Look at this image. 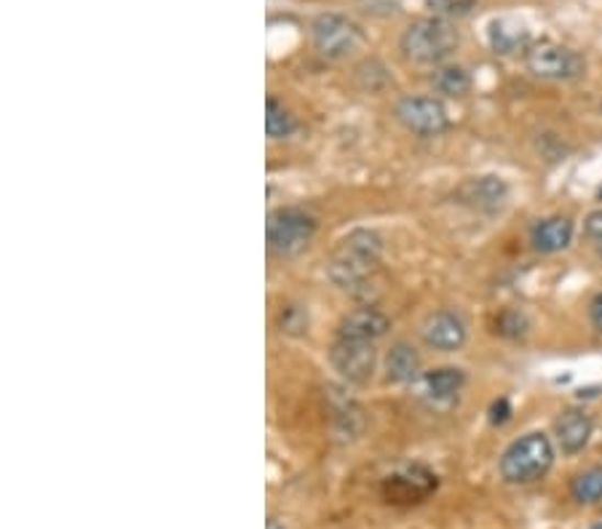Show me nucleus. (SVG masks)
<instances>
[{
    "label": "nucleus",
    "mask_w": 602,
    "mask_h": 529,
    "mask_svg": "<svg viewBox=\"0 0 602 529\" xmlns=\"http://www.w3.org/2000/svg\"><path fill=\"white\" fill-rule=\"evenodd\" d=\"M380 255H383V241H380L378 233L354 230L352 236L343 238L330 257V279L341 286L361 284L378 268Z\"/></svg>",
    "instance_id": "f257e3e1"
},
{
    "label": "nucleus",
    "mask_w": 602,
    "mask_h": 529,
    "mask_svg": "<svg viewBox=\"0 0 602 529\" xmlns=\"http://www.w3.org/2000/svg\"><path fill=\"white\" fill-rule=\"evenodd\" d=\"M458 48V30L442 16H426L402 33L404 57L417 65H439Z\"/></svg>",
    "instance_id": "f03ea898"
},
{
    "label": "nucleus",
    "mask_w": 602,
    "mask_h": 529,
    "mask_svg": "<svg viewBox=\"0 0 602 529\" xmlns=\"http://www.w3.org/2000/svg\"><path fill=\"white\" fill-rule=\"evenodd\" d=\"M551 463H555V447L549 436L527 434L503 452L501 476L509 484H533L546 476Z\"/></svg>",
    "instance_id": "7ed1b4c3"
},
{
    "label": "nucleus",
    "mask_w": 602,
    "mask_h": 529,
    "mask_svg": "<svg viewBox=\"0 0 602 529\" xmlns=\"http://www.w3.org/2000/svg\"><path fill=\"white\" fill-rule=\"evenodd\" d=\"M268 246L274 255L294 257L316 236V220L303 209H279L268 217Z\"/></svg>",
    "instance_id": "20e7f679"
},
{
    "label": "nucleus",
    "mask_w": 602,
    "mask_h": 529,
    "mask_svg": "<svg viewBox=\"0 0 602 529\" xmlns=\"http://www.w3.org/2000/svg\"><path fill=\"white\" fill-rule=\"evenodd\" d=\"M311 38L322 57L341 61L354 57L365 43L359 24L341 14H322L311 24Z\"/></svg>",
    "instance_id": "39448f33"
},
{
    "label": "nucleus",
    "mask_w": 602,
    "mask_h": 529,
    "mask_svg": "<svg viewBox=\"0 0 602 529\" xmlns=\"http://www.w3.org/2000/svg\"><path fill=\"white\" fill-rule=\"evenodd\" d=\"M525 65L533 76L544 78V81H573L581 76L587 61L573 48L560 46L555 41H540L531 43L525 52Z\"/></svg>",
    "instance_id": "423d86ee"
},
{
    "label": "nucleus",
    "mask_w": 602,
    "mask_h": 529,
    "mask_svg": "<svg viewBox=\"0 0 602 529\" xmlns=\"http://www.w3.org/2000/svg\"><path fill=\"white\" fill-rule=\"evenodd\" d=\"M397 119L417 137H436L450 126L447 108L434 97H404L397 104Z\"/></svg>",
    "instance_id": "0eeeda50"
},
{
    "label": "nucleus",
    "mask_w": 602,
    "mask_h": 529,
    "mask_svg": "<svg viewBox=\"0 0 602 529\" xmlns=\"http://www.w3.org/2000/svg\"><path fill=\"white\" fill-rule=\"evenodd\" d=\"M330 359H333V367L348 380V383H367V380L372 378L375 364H378L375 342L343 340V337H337Z\"/></svg>",
    "instance_id": "6e6552de"
},
{
    "label": "nucleus",
    "mask_w": 602,
    "mask_h": 529,
    "mask_svg": "<svg viewBox=\"0 0 602 529\" xmlns=\"http://www.w3.org/2000/svg\"><path fill=\"white\" fill-rule=\"evenodd\" d=\"M423 340L426 346L434 350H445V353H453V350H460L466 342V324L460 322L456 313L439 311L434 316H428L426 326H423Z\"/></svg>",
    "instance_id": "1a4fd4ad"
},
{
    "label": "nucleus",
    "mask_w": 602,
    "mask_h": 529,
    "mask_svg": "<svg viewBox=\"0 0 602 529\" xmlns=\"http://www.w3.org/2000/svg\"><path fill=\"white\" fill-rule=\"evenodd\" d=\"M432 489H436V476L432 471L421 469V465H413V469L399 473V476H389L383 484L386 497L391 503L423 500Z\"/></svg>",
    "instance_id": "9d476101"
},
{
    "label": "nucleus",
    "mask_w": 602,
    "mask_h": 529,
    "mask_svg": "<svg viewBox=\"0 0 602 529\" xmlns=\"http://www.w3.org/2000/svg\"><path fill=\"white\" fill-rule=\"evenodd\" d=\"M389 329H391L389 316H383V313L375 311V307H359V311L348 313V316L343 318L337 337H343V340L375 342L380 340V337H383Z\"/></svg>",
    "instance_id": "9b49d317"
},
{
    "label": "nucleus",
    "mask_w": 602,
    "mask_h": 529,
    "mask_svg": "<svg viewBox=\"0 0 602 529\" xmlns=\"http://www.w3.org/2000/svg\"><path fill=\"white\" fill-rule=\"evenodd\" d=\"M506 193H509V188L501 177H475V180L460 184L458 199L475 209L493 212V209H499L503 204Z\"/></svg>",
    "instance_id": "f8f14e48"
},
{
    "label": "nucleus",
    "mask_w": 602,
    "mask_h": 529,
    "mask_svg": "<svg viewBox=\"0 0 602 529\" xmlns=\"http://www.w3.org/2000/svg\"><path fill=\"white\" fill-rule=\"evenodd\" d=\"M488 41H490V48H493L495 54H501V57L527 52V48H531V33H527L525 24L517 20H509V16L490 22Z\"/></svg>",
    "instance_id": "ddd939ff"
},
{
    "label": "nucleus",
    "mask_w": 602,
    "mask_h": 529,
    "mask_svg": "<svg viewBox=\"0 0 602 529\" xmlns=\"http://www.w3.org/2000/svg\"><path fill=\"white\" fill-rule=\"evenodd\" d=\"M589 436H592V417L581 409H568L557 420V444L565 454H576L587 447Z\"/></svg>",
    "instance_id": "4468645a"
},
{
    "label": "nucleus",
    "mask_w": 602,
    "mask_h": 529,
    "mask_svg": "<svg viewBox=\"0 0 602 529\" xmlns=\"http://www.w3.org/2000/svg\"><path fill=\"white\" fill-rule=\"evenodd\" d=\"M570 241H573V223L568 217L540 220L533 227V246L538 251H544V255H555V251L568 249Z\"/></svg>",
    "instance_id": "2eb2a0df"
},
{
    "label": "nucleus",
    "mask_w": 602,
    "mask_h": 529,
    "mask_svg": "<svg viewBox=\"0 0 602 529\" xmlns=\"http://www.w3.org/2000/svg\"><path fill=\"white\" fill-rule=\"evenodd\" d=\"M466 378L460 369L453 367H442V369H432L421 378V393L432 402H450V398L458 396V391L464 387Z\"/></svg>",
    "instance_id": "dca6fc26"
},
{
    "label": "nucleus",
    "mask_w": 602,
    "mask_h": 529,
    "mask_svg": "<svg viewBox=\"0 0 602 529\" xmlns=\"http://www.w3.org/2000/svg\"><path fill=\"white\" fill-rule=\"evenodd\" d=\"M386 372H389V380H394V383H410V380L421 374V356L408 342H397L389 350V356H386Z\"/></svg>",
    "instance_id": "f3484780"
},
{
    "label": "nucleus",
    "mask_w": 602,
    "mask_h": 529,
    "mask_svg": "<svg viewBox=\"0 0 602 529\" xmlns=\"http://www.w3.org/2000/svg\"><path fill=\"white\" fill-rule=\"evenodd\" d=\"M434 89L445 97H464L466 91L471 89V78L464 67L450 65V67H439L432 78Z\"/></svg>",
    "instance_id": "a211bd4d"
},
{
    "label": "nucleus",
    "mask_w": 602,
    "mask_h": 529,
    "mask_svg": "<svg viewBox=\"0 0 602 529\" xmlns=\"http://www.w3.org/2000/svg\"><path fill=\"white\" fill-rule=\"evenodd\" d=\"M570 492H573L576 500L583 503V506L600 503L602 500V465L581 471L579 476L573 479V484H570Z\"/></svg>",
    "instance_id": "6ab92c4d"
},
{
    "label": "nucleus",
    "mask_w": 602,
    "mask_h": 529,
    "mask_svg": "<svg viewBox=\"0 0 602 529\" xmlns=\"http://www.w3.org/2000/svg\"><path fill=\"white\" fill-rule=\"evenodd\" d=\"M266 132L270 139H285L294 132V115L274 97L266 102Z\"/></svg>",
    "instance_id": "aec40b11"
},
{
    "label": "nucleus",
    "mask_w": 602,
    "mask_h": 529,
    "mask_svg": "<svg viewBox=\"0 0 602 529\" xmlns=\"http://www.w3.org/2000/svg\"><path fill=\"white\" fill-rule=\"evenodd\" d=\"M428 5L442 16H456V14H466L477 5V0H426Z\"/></svg>",
    "instance_id": "412c9836"
},
{
    "label": "nucleus",
    "mask_w": 602,
    "mask_h": 529,
    "mask_svg": "<svg viewBox=\"0 0 602 529\" xmlns=\"http://www.w3.org/2000/svg\"><path fill=\"white\" fill-rule=\"evenodd\" d=\"M583 230H587V238L594 244V249L602 255V212H592L583 223Z\"/></svg>",
    "instance_id": "4be33fe9"
},
{
    "label": "nucleus",
    "mask_w": 602,
    "mask_h": 529,
    "mask_svg": "<svg viewBox=\"0 0 602 529\" xmlns=\"http://www.w3.org/2000/svg\"><path fill=\"white\" fill-rule=\"evenodd\" d=\"M509 415H512V409H509L506 398H501V402L493 404V415H490V420L495 423V426H501V423L509 420Z\"/></svg>",
    "instance_id": "5701e85b"
},
{
    "label": "nucleus",
    "mask_w": 602,
    "mask_h": 529,
    "mask_svg": "<svg viewBox=\"0 0 602 529\" xmlns=\"http://www.w3.org/2000/svg\"><path fill=\"white\" fill-rule=\"evenodd\" d=\"M589 313H592V324L602 331V292L592 300V307H589Z\"/></svg>",
    "instance_id": "b1692460"
},
{
    "label": "nucleus",
    "mask_w": 602,
    "mask_h": 529,
    "mask_svg": "<svg viewBox=\"0 0 602 529\" xmlns=\"http://www.w3.org/2000/svg\"><path fill=\"white\" fill-rule=\"evenodd\" d=\"M268 529H285V527H281V525H276V521H270Z\"/></svg>",
    "instance_id": "393cba45"
},
{
    "label": "nucleus",
    "mask_w": 602,
    "mask_h": 529,
    "mask_svg": "<svg viewBox=\"0 0 602 529\" xmlns=\"http://www.w3.org/2000/svg\"><path fill=\"white\" fill-rule=\"evenodd\" d=\"M592 529H602V521H598V525H594Z\"/></svg>",
    "instance_id": "a878e982"
}]
</instances>
